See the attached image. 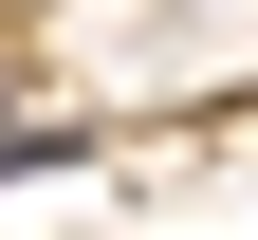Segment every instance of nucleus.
I'll list each match as a JSON object with an SVG mask.
<instances>
[{"mask_svg":"<svg viewBox=\"0 0 258 240\" xmlns=\"http://www.w3.org/2000/svg\"><path fill=\"white\" fill-rule=\"evenodd\" d=\"M0 111H19V37H0Z\"/></svg>","mask_w":258,"mask_h":240,"instance_id":"1","label":"nucleus"}]
</instances>
